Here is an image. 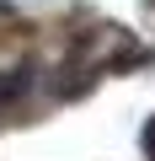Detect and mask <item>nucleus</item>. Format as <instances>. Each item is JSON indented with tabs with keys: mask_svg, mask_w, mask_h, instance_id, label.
<instances>
[{
	"mask_svg": "<svg viewBox=\"0 0 155 161\" xmlns=\"http://www.w3.org/2000/svg\"><path fill=\"white\" fill-rule=\"evenodd\" d=\"M144 156H150V161H155V118H150V124H144Z\"/></svg>",
	"mask_w": 155,
	"mask_h": 161,
	"instance_id": "nucleus-1",
	"label": "nucleus"
}]
</instances>
